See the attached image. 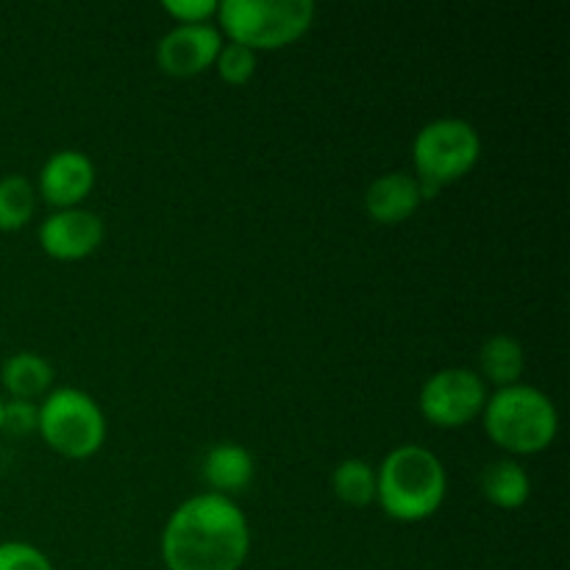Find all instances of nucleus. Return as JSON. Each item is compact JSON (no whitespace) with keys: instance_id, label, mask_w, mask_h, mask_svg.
<instances>
[{"instance_id":"22","label":"nucleus","mask_w":570,"mask_h":570,"mask_svg":"<svg viewBox=\"0 0 570 570\" xmlns=\"http://www.w3.org/2000/svg\"><path fill=\"white\" fill-rule=\"evenodd\" d=\"M0 429H3V395H0Z\"/></svg>"},{"instance_id":"17","label":"nucleus","mask_w":570,"mask_h":570,"mask_svg":"<svg viewBox=\"0 0 570 570\" xmlns=\"http://www.w3.org/2000/svg\"><path fill=\"white\" fill-rule=\"evenodd\" d=\"M37 187L22 173L0 178V232H22L37 215Z\"/></svg>"},{"instance_id":"3","label":"nucleus","mask_w":570,"mask_h":570,"mask_svg":"<svg viewBox=\"0 0 570 570\" xmlns=\"http://www.w3.org/2000/svg\"><path fill=\"white\" fill-rule=\"evenodd\" d=\"M482 426L490 443L512 460L534 456L554 445L560 434V412L543 390L521 382L488 395Z\"/></svg>"},{"instance_id":"1","label":"nucleus","mask_w":570,"mask_h":570,"mask_svg":"<svg viewBox=\"0 0 570 570\" xmlns=\"http://www.w3.org/2000/svg\"><path fill=\"white\" fill-rule=\"evenodd\" d=\"M250 554V523L234 499L189 495L167 518L159 557L167 570H243Z\"/></svg>"},{"instance_id":"21","label":"nucleus","mask_w":570,"mask_h":570,"mask_svg":"<svg viewBox=\"0 0 570 570\" xmlns=\"http://www.w3.org/2000/svg\"><path fill=\"white\" fill-rule=\"evenodd\" d=\"M37 423L39 404L17 399L3 401V429H0V432L14 434V438H28V434H37Z\"/></svg>"},{"instance_id":"8","label":"nucleus","mask_w":570,"mask_h":570,"mask_svg":"<svg viewBox=\"0 0 570 570\" xmlns=\"http://www.w3.org/2000/svg\"><path fill=\"white\" fill-rule=\"evenodd\" d=\"M37 239L42 254L53 262H81L104 245L106 223L87 206L56 209L39 223Z\"/></svg>"},{"instance_id":"19","label":"nucleus","mask_w":570,"mask_h":570,"mask_svg":"<svg viewBox=\"0 0 570 570\" xmlns=\"http://www.w3.org/2000/svg\"><path fill=\"white\" fill-rule=\"evenodd\" d=\"M0 570H56L42 549L22 540L0 543Z\"/></svg>"},{"instance_id":"7","label":"nucleus","mask_w":570,"mask_h":570,"mask_svg":"<svg viewBox=\"0 0 570 570\" xmlns=\"http://www.w3.org/2000/svg\"><path fill=\"white\" fill-rule=\"evenodd\" d=\"M488 384L473 367H443L421 384L417 410L434 429H462L482 417Z\"/></svg>"},{"instance_id":"13","label":"nucleus","mask_w":570,"mask_h":570,"mask_svg":"<svg viewBox=\"0 0 570 570\" xmlns=\"http://www.w3.org/2000/svg\"><path fill=\"white\" fill-rule=\"evenodd\" d=\"M473 371L482 376L488 387L504 390L523 382L527 373V348L512 334H493L479 348V367Z\"/></svg>"},{"instance_id":"18","label":"nucleus","mask_w":570,"mask_h":570,"mask_svg":"<svg viewBox=\"0 0 570 570\" xmlns=\"http://www.w3.org/2000/svg\"><path fill=\"white\" fill-rule=\"evenodd\" d=\"M256 67H259V53H254L250 48L237 42H223L220 53L215 59V70L220 76L223 83L228 87H245L248 81H254Z\"/></svg>"},{"instance_id":"11","label":"nucleus","mask_w":570,"mask_h":570,"mask_svg":"<svg viewBox=\"0 0 570 570\" xmlns=\"http://www.w3.org/2000/svg\"><path fill=\"white\" fill-rule=\"evenodd\" d=\"M426 198V189L412 173L395 170L382 173L367 184L362 206H365V215L379 226H401L412 215H417Z\"/></svg>"},{"instance_id":"5","label":"nucleus","mask_w":570,"mask_h":570,"mask_svg":"<svg viewBox=\"0 0 570 570\" xmlns=\"http://www.w3.org/2000/svg\"><path fill=\"white\" fill-rule=\"evenodd\" d=\"M479 159L482 134L462 117H438L412 139V176L421 181L429 198L476 170Z\"/></svg>"},{"instance_id":"6","label":"nucleus","mask_w":570,"mask_h":570,"mask_svg":"<svg viewBox=\"0 0 570 570\" xmlns=\"http://www.w3.org/2000/svg\"><path fill=\"white\" fill-rule=\"evenodd\" d=\"M37 434L65 460H92L109 434L104 406L78 387H53L39 401Z\"/></svg>"},{"instance_id":"16","label":"nucleus","mask_w":570,"mask_h":570,"mask_svg":"<svg viewBox=\"0 0 570 570\" xmlns=\"http://www.w3.org/2000/svg\"><path fill=\"white\" fill-rule=\"evenodd\" d=\"M332 493L337 495L340 504L354 510L376 504V468L362 456L337 462L332 471Z\"/></svg>"},{"instance_id":"12","label":"nucleus","mask_w":570,"mask_h":570,"mask_svg":"<svg viewBox=\"0 0 570 570\" xmlns=\"http://www.w3.org/2000/svg\"><path fill=\"white\" fill-rule=\"evenodd\" d=\"M200 476H204V484L209 488V493L234 499V495L245 493L254 484L256 460L243 443L223 440V443H215L204 454Z\"/></svg>"},{"instance_id":"15","label":"nucleus","mask_w":570,"mask_h":570,"mask_svg":"<svg viewBox=\"0 0 570 570\" xmlns=\"http://www.w3.org/2000/svg\"><path fill=\"white\" fill-rule=\"evenodd\" d=\"M479 488H482V495L488 499V504H493L495 510H521L523 504L532 495V479H529L527 468L521 465L512 456H501V460L490 462L482 471V479H479Z\"/></svg>"},{"instance_id":"10","label":"nucleus","mask_w":570,"mask_h":570,"mask_svg":"<svg viewBox=\"0 0 570 570\" xmlns=\"http://www.w3.org/2000/svg\"><path fill=\"white\" fill-rule=\"evenodd\" d=\"M95 178H98V173H95L92 159L83 150L65 148L45 159L33 187L45 204L53 206V212L76 209L92 195Z\"/></svg>"},{"instance_id":"2","label":"nucleus","mask_w":570,"mask_h":570,"mask_svg":"<svg viewBox=\"0 0 570 570\" xmlns=\"http://www.w3.org/2000/svg\"><path fill=\"white\" fill-rule=\"evenodd\" d=\"M449 495L443 460L426 445L404 443L376 468V504L399 523H421L438 515Z\"/></svg>"},{"instance_id":"20","label":"nucleus","mask_w":570,"mask_h":570,"mask_svg":"<svg viewBox=\"0 0 570 570\" xmlns=\"http://www.w3.org/2000/svg\"><path fill=\"white\" fill-rule=\"evenodd\" d=\"M217 0H165L161 11L176 20V26H204L217 17Z\"/></svg>"},{"instance_id":"14","label":"nucleus","mask_w":570,"mask_h":570,"mask_svg":"<svg viewBox=\"0 0 570 570\" xmlns=\"http://www.w3.org/2000/svg\"><path fill=\"white\" fill-rule=\"evenodd\" d=\"M56 371L37 351H17L0 367V384L17 401H42L53 390Z\"/></svg>"},{"instance_id":"4","label":"nucleus","mask_w":570,"mask_h":570,"mask_svg":"<svg viewBox=\"0 0 570 570\" xmlns=\"http://www.w3.org/2000/svg\"><path fill=\"white\" fill-rule=\"evenodd\" d=\"M315 14L317 6L312 0H223L217 28L228 42L265 53L289 48L306 37L315 26Z\"/></svg>"},{"instance_id":"9","label":"nucleus","mask_w":570,"mask_h":570,"mask_svg":"<svg viewBox=\"0 0 570 570\" xmlns=\"http://www.w3.org/2000/svg\"><path fill=\"white\" fill-rule=\"evenodd\" d=\"M223 33L215 22L204 26H173L156 42V65L170 78H195L215 67L223 48Z\"/></svg>"}]
</instances>
